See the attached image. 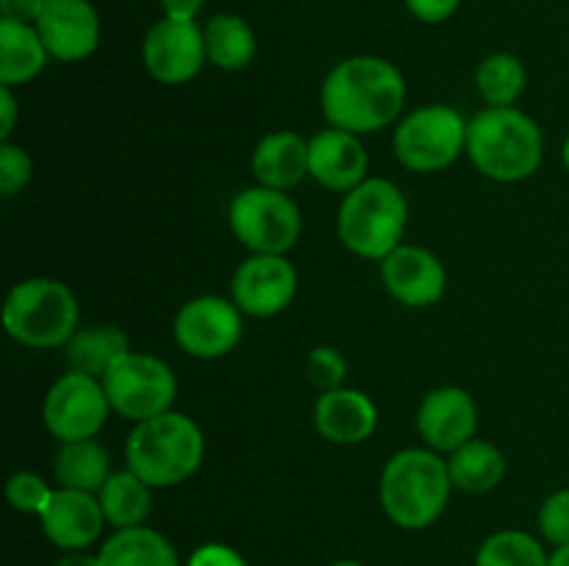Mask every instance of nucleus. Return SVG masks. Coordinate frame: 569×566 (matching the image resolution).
<instances>
[{
    "label": "nucleus",
    "mask_w": 569,
    "mask_h": 566,
    "mask_svg": "<svg viewBox=\"0 0 569 566\" xmlns=\"http://www.w3.org/2000/svg\"><path fill=\"white\" fill-rule=\"evenodd\" d=\"M406 75L383 55L356 53L328 70L320 87V109L328 125L350 133H376L403 117Z\"/></svg>",
    "instance_id": "obj_1"
},
{
    "label": "nucleus",
    "mask_w": 569,
    "mask_h": 566,
    "mask_svg": "<svg viewBox=\"0 0 569 566\" xmlns=\"http://www.w3.org/2000/svg\"><path fill=\"white\" fill-rule=\"evenodd\" d=\"M453 494L448 458L431 447H406L383 464L378 499L389 522L403 530H426L445 514Z\"/></svg>",
    "instance_id": "obj_2"
},
{
    "label": "nucleus",
    "mask_w": 569,
    "mask_h": 566,
    "mask_svg": "<svg viewBox=\"0 0 569 566\" xmlns=\"http://www.w3.org/2000/svg\"><path fill=\"white\" fill-rule=\"evenodd\" d=\"M467 159L495 183H520L539 172L545 133L531 114L517 105L483 109L467 125Z\"/></svg>",
    "instance_id": "obj_3"
},
{
    "label": "nucleus",
    "mask_w": 569,
    "mask_h": 566,
    "mask_svg": "<svg viewBox=\"0 0 569 566\" xmlns=\"http://www.w3.org/2000/svg\"><path fill=\"white\" fill-rule=\"evenodd\" d=\"M203 427L176 408L137 422L126 438V466L156 492L187 483L203 466Z\"/></svg>",
    "instance_id": "obj_4"
},
{
    "label": "nucleus",
    "mask_w": 569,
    "mask_h": 566,
    "mask_svg": "<svg viewBox=\"0 0 569 566\" xmlns=\"http://www.w3.org/2000/svg\"><path fill=\"white\" fill-rule=\"evenodd\" d=\"M409 228V200L389 178H367L348 194L337 211L339 242L353 255L383 261L403 244Z\"/></svg>",
    "instance_id": "obj_5"
},
{
    "label": "nucleus",
    "mask_w": 569,
    "mask_h": 566,
    "mask_svg": "<svg viewBox=\"0 0 569 566\" xmlns=\"http://www.w3.org/2000/svg\"><path fill=\"white\" fill-rule=\"evenodd\" d=\"M3 327L28 350H64L81 327V305L59 277H26L6 294Z\"/></svg>",
    "instance_id": "obj_6"
},
{
    "label": "nucleus",
    "mask_w": 569,
    "mask_h": 566,
    "mask_svg": "<svg viewBox=\"0 0 569 566\" xmlns=\"http://www.w3.org/2000/svg\"><path fill=\"white\" fill-rule=\"evenodd\" d=\"M467 120L459 109L428 103L400 117L392 133L395 159L411 172L431 175L467 155Z\"/></svg>",
    "instance_id": "obj_7"
},
{
    "label": "nucleus",
    "mask_w": 569,
    "mask_h": 566,
    "mask_svg": "<svg viewBox=\"0 0 569 566\" xmlns=\"http://www.w3.org/2000/svg\"><path fill=\"white\" fill-rule=\"evenodd\" d=\"M228 225L248 253L287 255L303 233V214L289 192L253 183L233 194Z\"/></svg>",
    "instance_id": "obj_8"
},
{
    "label": "nucleus",
    "mask_w": 569,
    "mask_h": 566,
    "mask_svg": "<svg viewBox=\"0 0 569 566\" xmlns=\"http://www.w3.org/2000/svg\"><path fill=\"white\" fill-rule=\"evenodd\" d=\"M111 411L131 425L176 408L178 377L172 366L159 355L128 350L109 366L103 377Z\"/></svg>",
    "instance_id": "obj_9"
},
{
    "label": "nucleus",
    "mask_w": 569,
    "mask_h": 566,
    "mask_svg": "<svg viewBox=\"0 0 569 566\" xmlns=\"http://www.w3.org/2000/svg\"><path fill=\"white\" fill-rule=\"evenodd\" d=\"M111 414L103 381L78 370L56 377L42 400V425L59 444L98 438Z\"/></svg>",
    "instance_id": "obj_10"
},
{
    "label": "nucleus",
    "mask_w": 569,
    "mask_h": 566,
    "mask_svg": "<svg viewBox=\"0 0 569 566\" xmlns=\"http://www.w3.org/2000/svg\"><path fill=\"white\" fill-rule=\"evenodd\" d=\"M244 336V314L231 297L198 294L178 309L172 320V338L198 361H214L233 353Z\"/></svg>",
    "instance_id": "obj_11"
},
{
    "label": "nucleus",
    "mask_w": 569,
    "mask_h": 566,
    "mask_svg": "<svg viewBox=\"0 0 569 566\" xmlns=\"http://www.w3.org/2000/svg\"><path fill=\"white\" fill-rule=\"evenodd\" d=\"M142 64L156 83L183 87L200 75L206 59L203 26L161 17L142 39Z\"/></svg>",
    "instance_id": "obj_12"
},
{
    "label": "nucleus",
    "mask_w": 569,
    "mask_h": 566,
    "mask_svg": "<svg viewBox=\"0 0 569 566\" xmlns=\"http://www.w3.org/2000/svg\"><path fill=\"white\" fill-rule=\"evenodd\" d=\"M298 270L289 255L250 253L233 270L231 300L244 316L270 320L283 314L298 294Z\"/></svg>",
    "instance_id": "obj_13"
},
{
    "label": "nucleus",
    "mask_w": 569,
    "mask_h": 566,
    "mask_svg": "<svg viewBox=\"0 0 569 566\" xmlns=\"http://www.w3.org/2000/svg\"><path fill=\"white\" fill-rule=\"evenodd\" d=\"M381 264L383 289L406 309H431L448 292V270L433 250L422 244H400Z\"/></svg>",
    "instance_id": "obj_14"
},
{
    "label": "nucleus",
    "mask_w": 569,
    "mask_h": 566,
    "mask_svg": "<svg viewBox=\"0 0 569 566\" xmlns=\"http://www.w3.org/2000/svg\"><path fill=\"white\" fill-rule=\"evenodd\" d=\"M37 31L50 59L78 64L100 48L103 22L92 0H48L37 20Z\"/></svg>",
    "instance_id": "obj_15"
},
{
    "label": "nucleus",
    "mask_w": 569,
    "mask_h": 566,
    "mask_svg": "<svg viewBox=\"0 0 569 566\" xmlns=\"http://www.w3.org/2000/svg\"><path fill=\"white\" fill-rule=\"evenodd\" d=\"M417 433L422 444L437 453L450 455L476 438L478 433V403L465 386H437L422 397L417 408Z\"/></svg>",
    "instance_id": "obj_16"
},
{
    "label": "nucleus",
    "mask_w": 569,
    "mask_h": 566,
    "mask_svg": "<svg viewBox=\"0 0 569 566\" xmlns=\"http://www.w3.org/2000/svg\"><path fill=\"white\" fill-rule=\"evenodd\" d=\"M309 178L337 194L365 183L370 178V155L359 133L328 125L309 137Z\"/></svg>",
    "instance_id": "obj_17"
},
{
    "label": "nucleus",
    "mask_w": 569,
    "mask_h": 566,
    "mask_svg": "<svg viewBox=\"0 0 569 566\" xmlns=\"http://www.w3.org/2000/svg\"><path fill=\"white\" fill-rule=\"evenodd\" d=\"M44 538L61 553H76V549H89L109 525L100 508L98 494L76 492V488L56 486L53 497L39 514Z\"/></svg>",
    "instance_id": "obj_18"
},
{
    "label": "nucleus",
    "mask_w": 569,
    "mask_h": 566,
    "mask_svg": "<svg viewBox=\"0 0 569 566\" xmlns=\"http://www.w3.org/2000/svg\"><path fill=\"white\" fill-rule=\"evenodd\" d=\"M311 422L326 442L339 444V447H356L376 436L381 414H378L376 400L367 392L339 386L317 394Z\"/></svg>",
    "instance_id": "obj_19"
},
{
    "label": "nucleus",
    "mask_w": 569,
    "mask_h": 566,
    "mask_svg": "<svg viewBox=\"0 0 569 566\" xmlns=\"http://www.w3.org/2000/svg\"><path fill=\"white\" fill-rule=\"evenodd\" d=\"M250 172L261 186L292 192L309 178V139L289 128L264 133L250 155Z\"/></svg>",
    "instance_id": "obj_20"
},
{
    "label": "nucleus",
    "mask_w": 569,
    "mask_h": 566,
    "mask_svg": "<svg viewBox=\"0 0 569 566\" xmlns=\"http://www.w3.org/2000/svg\"><path fill=\"white\" fill-rule=\"evenodd\" d=\"M50 53L39 37L37 26L0 20V87H26L42 75Z\"/></svg>",
    "instance_id": "obj_21"
},
{
    "label": "nucleus",
    "mask_w": 569,
    "mask_h": 566,
    "mask_svg": "<svg viewBox=\"0 0 569 566\" xmlns=\"http://www.w3.org/2000/svg\"><path fill=\"white\" fill-rule=\"evenodd\" d=\"M203 42L206 59L211 67L222 72H239L253 64L259 53V39H256L253 26L244 17L222 11V14L209 17L203 22Z\"/></svg>",
    "instance_id": "obj_22"
},
{
    "label": "nucleus",
    "mask_w": 569,
    "mask_h": 566,
    "mask_svg": "<svg viewBox=\"0 0 569 566\" xmlns=\"http://www.w3.org/2000/svg\"><path fill=\"white\" fill-rule=\"evenodd\" d=\"M100 566H181L164 533L148 525L114 530L98 549Z\"/></svg>",
    "instance_id": "obj_23"
},
{
    "label": "nucleus",
    "mask_w": 569,
    "mask_h": 566,
    "mask_svg": "<svg viewBox=\"0 0 569 566\" xmlns=\"http://www.w3.org/2000/svg\"><path fill=\"white\" fill-rule=\"evenodd\" d=\"M448 458L450 481L453 488L467 494H487L492 488H498L503 483L506 469V455L498 444H492L489 438H470L467 444H461L459 449H453Z\"/></svg>",
    "instance_id": "obj_24"
},
{
    "label": "nucleus",
    "mask_w": 569,
    "mask_h": 566,
    "mask_svg": "<svg viewBox=\"0 0 569 566\" xmlns=\"http://www.w3.org/2000/svg\"><path fill=\"white\" fill-rule=\"evenodd\" d=\"M109 449L98 438L59 444L53 455V477L61 488L98 494L111 475Z\"/></svg>",
    "instance_id": "obj_25"
},
{
    "label": "nucleus",
    "mask_w": 569,
    "mask_h": 566,
    "mask_svg": "<svg viewBox=\"0 0 569 566\" xmlns=\"http://www.w3.org/2000/svg\"><path fill=\"white\" fill-rule=\"evenodd\" d=\"M128 350H133L128 333L122 331L120 325L100 322V325L78 327L76 336L67 342L64 358L67 364H70V370L103 377L106 372H109V366L114 364L120 355H126Z\"/></svg>",
    "instance_id": "obj_26"
},
{
    "label": "nucleus",
    "mask_w": 569,
    "mask_h": 566,
    "mask_svg": "<svg viewBox=\"0 0 569 566\" xmlns=\"http://www.w3.org/2000/svg\"><path fill=\"white\" fill-rule=\"evenodd\" d=\"M153 492L156 488H150L139 475H133L128 466L126 469L111 472L109 481L98 492L106 522L114 530L144 525L150 511H153Z\"/></svg>",
    "instance_id": "obj_27"
},
{
    "label": "nucleus",
    "mask_w": 569,
    "mask_h": 566,
    "mask_svg": "<svg viewBox=\"0 0 569 566\" xmlns=\"http://www.w3.org/2000/svg\"><path fill=\"white\" fill-rule=\"evenodd\" d=\"M528 87V70L522 64L520 55L506 53H489L478 61L476 67V89L487 109H509L517 105Z\"/></svg>",
    "instance_id": "obj_28"
},
{
    "label": "nucleus",
    "mask_w": 569,
    "mask_h": 566,
    "mask_svg": "<svg viewBox=\"0 0 569 566\" xmlns=\"http://www.w3.org/2000/svg\"><path fill=\"white\" fill-rule=\"evenodd\" d=\"M476 566H550L542 542L526 530H498L476 553Z\"/></svg>",
    "instance_id": "obj_29"
},
{
    "label": "nucleus",
    "mask_w": 569,
    "mask_h": 566,
    "mask_svg": "<svg viewBox=\"0 0 569 566\" xmlns=\"http://www.w3.org/2000/svg\"><path fill=\"white\" fill-rule=\"evenodd\" d=\"M56 488L44 481L39 472L31 469H20L14 475H9L6 481V499H9L11 508L17 514H26V516H39L44 511V505L50 503Z\"/></svg>",
    "instance_id": "obj_30"
},
{
    "label": "nucleus",
    "mask_w": 569,
    "mask_h": 566,
    "mask_svg": "<svg viewBox=\"0 0 569 566\" xmlns=\"http://www.w3.org/2000/svg\"><path fill=\"white\" fill-rule=\"evenodd\" d=\"M306 375L315 383L320 392L328 388H339L348 381V358L342 355V350L331 347V344H320L309 353L306 358Z\"/></svg>",
    "instance_id": "obj_31"
},
{
    "label": "nucleus",
    "mask_w": 569,
    "mask_h": 566,
    "mask_svg": "<svg viewBox=\"0 0 569 566\" xmlns=\"http://www.w3.org/2000/svg\"><path fill=\"white\" fill-rule=\"evenodd\" d=\"M33 159L22 144L0 142V194L14 198L31 183Z\"/></svg>",
    "instance_id": "obj_32"
},
{
    "label": "nucleus",
    "mask_w": 569,
    "mask_h": 566,
    "mask_svg": "<svg viewBox=\"0 0 569 566\" xmlns=\"http://www.w3.org/2000/svg\"><path fill=\"white\" fill-rule=\"evenodd\" d=\"M537 522L545 542H550L553 547L569 544V488H559L545 497V503L539 505Z\"/></svg>",
    "instance_id": "obj_33"
},
{
    "label": "nucleus",
    "mask_w": 569,
    "mask_h": 566,
    "mask_svg": "<svg viewBox=\"0 0 569 566\" xmlns=\"http://www.w3.org/2000/svg\"><path fill=\"white\" fill-rule=\"evenodd\" d=\"M403 3L409 14L426 26H442L461 9V0H403Z\"/></svg>",
    "instance_id": "obj_34"
},
{
    "label": "nucleus",
    "mask_w": 569,
    "mask_h": 566,
    "mask_svg": "<svg viewBox=\"0 0 569 566\" xmlns=\"http://www.w3.org/2000/svg\"><path fill=\"white\" fill-rule=\"evenodd\" d=\"M187 566H248L244 555L239 549L228 547V544L209 542L200 544L192 555H189Z\"/></svg>",
    "instance_id": "obj_35"
},
{
    "label": "nucleus",
    "mask_w": 569,
    "mask_h": 566,
    "mask_svg": "<svg viewBox=\"0 0 569 566\" xmlns=\"http://www.w3.org/2000/svg\"><path fill=\"white\" fill-rule=\"evenodd\" d=\"M48 0H0V20H14L37 26Z\"/></svg>",
    "instance_id": "obj_36"
},
{
    "label": "nucleus",
    "mask_w": 569,
    "mask_h": 566,
    "mask_svg": "<svg viewBox=\"0 0 569 566\" xmlns=\"http://www.w3.org/2000/svg\"><path fill=\"white\" fill-rule=\"evenodd\" d=\"M17 117H20V103L14 98V89L0 87V142H11Z\"/></svg>",
    "instance_id": "obj_37"
},
{
    "label": "nucleus",
    "mask_w": 569,
    "mask_h": 566,
    "mask_svg": "<svg viewBox=\"0 0 569 566\" xmlns=\"http://www.w3.org/2000/svg\"><path fill=\"white\" fill-rule=\"evenodd\" d=\"M161 14L167 20H181V22H198L206 9V0H159Z\"/></svg>",
    "instance_id": "obj_38"
},
{
    "label": "nucleus",
    "mask_w": 569,
    "mask_h": 566,
    "mask_svg": "<svg viewBox=\"0 0 569 566\" xmlns=\"http://www.w3.org/2000/svg\"><path fill=\"white\" fill-rule=\"evenodd\" d=\"M53 566H100L98 553H87V549H76V553H64Z\"/></svg>",
    "instance_id": "obj_39"
},
{
    "label": "nucleus",
    "mask_w": 569,
    "mask_h": 566,
    "mask_svg": "<svg viewBox=\"0 0 569 566\" xmlns=\"http://www.w3.org/2000/svg\"><path fill=\"white\" fill-rule=\"evenodd\" d=\"M550 566H569V544L556 547L553 553H550Z\"/></svg>",
    "instance_id": "obj_40"
},
{
    "label": "nucleus",
    "mask_w": 569,
    "mask_h": 566,
    "mask_svg": "<svg viewBox=\"0 0 569 566\" xmlns=\"http://www.w3.org/2000/svg\"><path fill=\"white\" fill-rule=\"evenodd\" d=\"M561 164H565V170L569 172V133H567L565 144H561Z\"/></svg>",
    "instance_id": "obj_41"
},
{
    "label": "nucleus",
    "mask_w": 569,
    "mask_h": 566,
    "mask_svg": "<svg viewBox=\"0 0 569 566\" xmlns=\"http://www.w3.org/2000/svg\"><path fill=\"white\" fill-rule=\"evenodd\" d=\"M328 566H365V564H361V560L345 558V560H333V564H328Z\"/></svg>",
    "instance_id": "obj_42"
}]
</instances>
